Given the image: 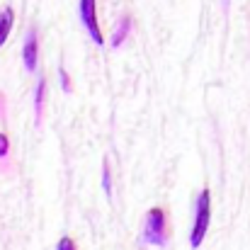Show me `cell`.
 <instances>
[{
	"label": "cell",
	"instance_id": "cell-8",
	"mask_svg": "<svg viewBox=\"0 0 250 250\" xmlns=\"http://www.w3.org/2000/svg\"><path fill=\"white\" fill-rule=\"evenodd\" d=\"M102 187H104V192H107V194L112 192V180H109V167L107 166L102 167Z\"/></svg>",
	"mask_w": 250,
	"mask_h": 250
},
{
	"label": "cell",
	"instance_id": "cell-4",
	"mask_svg": "<svg viewBox=\"0 0 250 250\" xmlns=\"http://www.w3.org/2000/svg\"><path fill=\"white\" fill-rule=\"evenodd\" d=\"M37 56H39L37 29H29V34H27V42H24V49H22V59H24V66H27V71H34V68H37Z\"/></svg>",
	"mask_w": 250,
	"mask_h": 250
},
{
	"label": "cell",
	"instance_id": "cell-2",
	"mask_svg": "<svg viewBox=\"0 0 250 250\" xmlns=\"http://www.w3.org/2000/svg\"><path fill=\"white\" fill-rule=\"evenodd\" d=\"M141 238L151 246H166V214L161 209H151L146 214V226Z\"/></svg>",
	"mask_w": 250,
	"mask_h": 250
},
{
	"label": "cell",
	"instance_id": "cell-5",
	"mask_svg": "<svg viewBox=\"0 0 250 250\" xmlns=\"http://www.w3.org/2000/svg\"><path fill=\"white\" fill-rule=\"evenodd\" d=\"M12 22H15V12L10 7H5V12H0V46L5 44V39L12 29Z\"/></svg>",
	"mask_w": 250,
	"mask_h": 250
},
{
	"label": "cell",
	"instance_id": "cell-7",
	"mask_svg": "<svg viewBox=\"0 0 250 250\" xmlns=\"http://www.w3.org/2000/svg\"><path fill=\"white\" fill-rule=\"evenodd\" d=\"M44 90H46V83L44 78L37 83V92H34V109H37V117H42V102H44Z\"/></svg>",
	"mask_w": 250,
	"mask_h": 250
},
{
	"label": "cell",
	"instance_id": "cell-10",
	"mask_svg": "<svg viewBox=\"0 0 250 250\" xmlns=\"http://www.w3.org/2000/svg\"><path fill=\"white\" fill-rule=\"evenodd\" d=\"M56 250H76V243H73L71 238H61L59 246H56Z\"/></svg>",
	"mask_w": 250,
	"mask_h": 250
},
{
	"label": "cell",
	"instance_id": "cell-11",
	"mask_svg": "<svg viewBox=\"0 0 250 250\" xmlns=\"http://www.w3.org/2000/svg\"><path fill=\"white\" fill-rule=\"evenodd\" d=\"M59 76H61V81H63L66 87H71V85H68V76H66V71H63V68H61V73H59Z\"/></svg>",
	"mask_w": 250,
	"mask_h": 250
},
{
	"label": "cell",
	"instance_id": "cell-3",
	"mask_svg": "<svg viewBox=\"0 0 250 250\" xmlns=\"http://www.w3.org/2000/svg\"><path fill=\"white\" fill-rule=\"evenodd\" d=\"M81 20H83V27L90 32L92 42L102 46V29L97 24V10H95V0H81Z\"/></svg>",
	"mask_w": 250,
	"mask_h": 250
},
{
	"label": "cell",
	"instance_id": "cell-6",
	"mask_svg": "<svg viewBox=\"0 0 250 250\" xmlns=\"http://www.w3.org/2000/svg\"><path fill=\"white\" fill-rule=\"evenodd\" d=\"M129 24H131V20L126 17V20L117 27V32H114V37H112V46H119V44L124 42V37H126V32H129Z\"/></svg>",
	"mask_w": 250,
	"mask_h": 250
},
{
	"label": "cell",
	"instance_id": "cell-9",
	"mask_svg": "<svg viewBox=\"0 0 250 250\" xmlns=\"http://www.w3.org/2000/svg\"><path fill=\"white\" fill-rule=\"evenodd\" d=\"M7 151H10V141H7V136H5V134H0V158H5V156H7Z\"/></svg>",
	"mask_w": 250,
	"mask_h": 250
},
{
	"label": "cell",
	"instance_id": "cell-1",
	"mask_svg": "<svg viewBox=\"0 0 250 250\" xmlns=\"http://www.w3.org/2000/svg\"><path fill=\"white\" fill-rule=\"evenodd\" d=\"M209 219H211V194H209V189H204L197 199V214H194V226H192V236H189L192 248H199V243L204 241Z\"/></svg>",
	"mask_w": 250,
	"mask_h": 250
}]
</instances>
